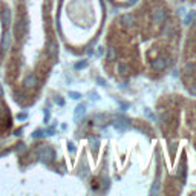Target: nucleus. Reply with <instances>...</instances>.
Masks as SVG:
<instances>
[{
	"mask_svg": "<svg viewBox=\"0 0 196 196\" xmlns=\"http://www.w3.org/2000/svg\"><path fill=\"white\" fill-rule=\"evenodd\" d=\"M38 158L45 162H49L54 159V150L51 147H43L40 152H38Z\"/></svg>",
	"mask_w": 196,
	"mask_h": 196,
	"instance_id": "1",
	"label": "nucleus"
},
{
	"mask_svg": "<svg viewBox=\"0 0 196 196\" xmlns=\"http://www.w3.org/2000/svg\"><path fill=\"white\" fill-rule=\"evenodd\" d=\"M153 22L155 23H164V20H165V17H167V13L162 9V8H158V9H155L153 11Z\"/></svg>",
	"mask_w": 196,
	"mask_h": 196,
	"instance_id": "2",
	"label": "nucleus"
},
{
	"mask_svg": "<svg viewBox=\"0 0 196 196\" xmlns=\"http://www.w3.org/2000/svg\"><path fill=\"white\" fill-rule=\"evenodd\" d=\"M84 114H86V107H84V104L77 106V107H75V112H74V120H75V121H80V120L84 117Z\"/></svg>",
	"mask_w": 196,
	"mask_h": 196,
	"instance_id": "3",
	"label": "nucleus"
},
{
	"mask_svg": "<svg viewBox=\"0 0 196 196\" xmlns=\"http://www.w3.org/2000/svg\"><path fill=\"white\" fill-rule=\"evenodd\" d=\"M37 84V77L34 75V74H29L25 80H23V86L25 87H32V86H35Z\"/></svg>",
	"mask_w": 196,
	"mask_h": 196,
	"instance_id": "4",
	"label": "nucleus"
},
{
	"mask_svg": "<svg viewBox=\"0 0 196 196\" xmlns=\"http://www.w3.org/2000/svg\"><path fill=\"white\" fill-rule=\"evenodd\" d=\"M121 23H123L124 26H132V25L135 23V17H133L132 14H124V16L121 17Z\"/></svg>",
	"mask_w": 196,
	"mask_h": 196,
	"instance_id": "5",
	"label": "nucleus"
},
{
	"mask_svg": "<svg viewBox=\"0 0 196 196\" xmlns=\"http://www.w3.org/2000/svg\"><path fill=\"white\" fill-rule=\"evenodd\" d=\"M152 67H153V71H162L165 67V60L164 58H156L152 63Z\"/></svg>",
	"mask_w": 196,
	"mask_h": 196,
	"instance_id": "6",
	"label": "nucleus"
},
{
	"mask_svg": "<svg viewBox=\"0 0 196 196\" xmlns=\"http://www.w3.org/2000/svg\"><path fill=\"white\" fill-rule=\"evenodd\" d=\"M114 127L118 129V130H126L129 127V121H115L114 123Z\"/></svg>",
	"mask_w": 196,
	"mask_h": 196,
	"instance_id": "7",
	"label": "nucleus"
},
{
	"mask_svg": "<svg viewBox=\"0 0 196 196\" xmlns=\"http://www.w3.org/2000/svg\"><path fill=\"white\" fill-rule=\"evenodd\" d=\"M117 57H118V51H117L114 46H111V48L107 49V58H109V60H117Z\"/></svg>",
	"mask_w": 196,
	"mask_h": 196,
	"instance_id": "8",
	"label": "nucleus"
},
{
	"mask_svg": "<svg viewBox=\"0 0 196 196\" xmlns=\"http://www.w3.org/2000/svg\"><path fill=\"white\" fill-rule=\"evenodd\" d=\"M2 46H3V49H8V48L11 46V35H9V34H5V37H3V43H2Z\"/></svg>",
	"mask_w": 196,
	"mask_h": 196,
	"instance_id": "9",
	"label": "nucleus"
},
{
	"mask_svg": "<svg viewBox=\"0 0 196 196\" xmlns=\"http://www.w3.org/2000/svg\"><path fill=\"white\" fill-rule=\"evenodd\" d=\"M48 54H49L51 57H54V55L57 54V46H55V43H49V45H48Z\"/></svg>",
	"mask_w": 196,
	"mask_h": 196,
	"instance_id": "10",
	"label": "nucleus"
},
{
	"mask_svg": "<svg viewBox=\"0 0 196 196\" xmlns=\"http://www.w3.org/2000/svg\"><path fill=\"white\" fill-rule=\"evenodd\" d=\"M118 71H120V74L124 75V74L129 72V66H127L126 63H120V64H118Z\"/></svg>",
	"mask_w": 196,
	"mask_h": 196,
	"instance_id": "11",
	"label": "nucleus"
},
{
	"mask_svg": "<svg viewBox=\"0 0 196 196\" xmlns=\"http://www.w3.org/2000/svg\"><path fill=\"white\" fill-rule=\"evenodd\" d=\"M89 143H90V147H92L93 150H96L98 146H100V140H98V138H90Z\"/></svg>",
	"mask_w": 196,
	"mask_h": 196,
	"instance_id": "12",
	"label": "nucleus"
},
{
	"mask_svg": "<svg viewBox=\"0 0 196 196\" xmlns=\"http://www.w3.org/2000/svg\"><path fill=\"white\" fill-rule=\"evenodd\" d=\"M3 20L6 22V25H9V23H11V13H9L8 9H6V11H5V14H3Z\"/></svg>",
	"mask_w": 196,
	"mask_h": 196,
	"instance_id": "13",
	"label": "nucleus"
},
{
	"mask_svg": "<svg viewBox=\"0 0 196 196\" xmlns=\"http://www.w3.org/2000/svg\"><path fill=\"white\" fill-rule=\"evenodd\" d=\"M86 66H87V63H86V61H80V63H77V64H75V69H84Z\"/></svg>",
	"mask_w": 196,
	"mask_h": 196,
	"instance_id": "14",
	"label": "nucleus"
},
{
	"mask_svg": "<svg viewBox=\"0 0 196 196\" xmlns=\"http://www.w3.org/2000/svg\"><path fill=\"white\" fill-rule=\"evenodd\" d=\"M69 96L74 98V100H78V98H81V95L78 92H69Z\"/></svg>",
	"mask_w": 196,
	"mask_h": 196,
	"instance_id": "15",
	"label": "nucleus"
},
{
	"mask_svg": "<svg viewBox=\"0 0 196 196\" xmlns=\"http://www.w3.org/2000/svg\"><path fill=\"white\" fill-rule=\"evenodd\" d=\"M193 19H194V13H190V14L185 17V23H190V22H193Z\"/></svg>",
	"mask_w": 196,
	"mask_h": 196,
	"instance_id": "16",
	"label": "nucleus"
},
{
	"mask_svg": "<svg viewBox=\"0 0 196 196\" xmlns=\"http://www.w3.org/2000/svg\"><path fill=\"white\" fill-rule=\"evenodd\" d=\"M43 135H45V132H43V130H35V132L32 133V136H34V138H40V136H43Z\"/></svg>",
	"mask_w": 196,
	"mask_h": 196,
	"instance_id": "17",
	"label": "nucleus"
},
{
	"mask_svg": "<svg viewBox=\"0 0 196 196\" xmlns=\"http://www.w3.org/2000/svg\"><path fill=\"white\" fill-rule=\"evenodd\" d=\"M67 149H69L71 153H75V146H74V143H67Z\"/></svg>",
	"mask_w": 196,
	"mask_h": 196,
	"instance_id": "18",
	"label": "nucleus"
},
{
	"mask_svg": "<svg viewBox=\"0 0 196 196\" xmlns=\"http://www.w3.org/2000/svg\"><path fill=\"white\" fill-rule=\"evenodd\" d=\"M172 31H173V28L169 25V26H167V29H164V34H165V35H170V34H172Z\"/></svg>",
	"mask_w": 196,
	"mask_h": 196,
	"instance_id": "19",
	"label": "nucleus"
},
{
	"mask_svg": "<svg viewBox=\"0 0 196 196\" xmlns=\"http://www.w3.org/2000/svg\"><path fill=\"white\" fill-rule=\"evenodd\" d=\"M179 175H181L182 178H184V175H185V172H184V164H181V165H179Z\"/></svg>",
	"mask_w": 196,
	"mask_h": 196,
	"instance_id": "20",
	"label": "nucleus"
},
{
	"mask_svg": "<svg viewBox=\"0 0 196 196\" xmlns=\"http://www.w3.org/2000/svg\"><path fill=\"white\" fill-rule=\"evenodd\" d=\"M45 121H49V111H45Z\"/></svg>",
	"mask_w": 196,
	"mask_h": 196,
	"instance_id": "21",
	"label": "nucleus"
},
{
	"mask_svg": "<svg viewBox=\"0 0 196 196\" xmlns=\"http://www.w3.org/2000/svg\"><path fill=\"white\" fill-rule=\"evenodd\" d=\"M190 92H191V93H196V83H194V84H191V87H190Z\"/></svg>",
	"mask_w": 196,
	"mask_h": 196,
	"instance_id": "22",
	"label": "nucleus"
},
{
	"mask_svg": "<svg viewBox=\"0 0 196 196\" xmlns=\"http://www.w3.org/2000/svg\"><path fill=\"white\" fill-rule=\"evenodd\" d=\"M26 118V114H20V115H17V120H25Z\"/></svg>",
	"mask_w": 196,
	"mask_h": 196,
	"instance_id": "23",
	"label": "nucleus"
},
{
	"mask_svg": "<svg viewBox=\"0 0 196 196\" xmlns=\"http://www.w3.org/2000/svg\"><path fill=\"white\" fill-rule=\"evenodd\" d=\"M17 150H19V152H23V150H25V144H20V146L17 147Z\"/></svg>",
	"mask_w": 196,
	"mask_h": 196,
	"instance_id": "24",
	"label": "nucleus"
},
{
	"mask_svg": "<svg viewBox=\"0 0 196 196\" xmlns=\"http://www.w3.org/2000/svg\"><path fill=\"white\" fill-rule=\"evenodd\" d=\"M48 133L51 135V133H54V127H49V130H48Z\"/></svg>",
	"mask_w": 196,
	"mask_h": 196,
	"instance_id": "25",
	"label": "nucleus"
},
{
	"mask_svg": "<svg viewBox=\"0 0 196 196\" xmlns=\"http://www.w3.org/2000/svg\"><path fill=\"white\" fill-rule=\"evenodd\" d=\"M2 93H3V89H2V86H0V96H2Z\"/></svg>",
	"mask_w": 196,
	"mask_h": 196,
	"instance_id": "26",
	"label": "nucleus"
}]
</instances>
